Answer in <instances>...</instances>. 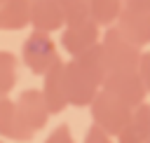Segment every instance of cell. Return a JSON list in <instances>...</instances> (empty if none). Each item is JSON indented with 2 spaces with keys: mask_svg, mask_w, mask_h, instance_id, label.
I'll list each match as a JSON object with an SVG mask.
<instances>
[{
  "mask_svg": "<svg viewBox=\"0 0 150 143\" xmlns=\"http://www.w3.org/2000/svg\"><path fill=\"white\" fill-rule=\"evenodd\" d=\"M115 26L136 47H141V49L143 47H150V14L148 12H136V9L122 7L120 19H117Z\"/></svg>",
  "mask_w": 150,
  "mask_h": 143,
  "instance_id": "10",
  "label": "cell"
},
{
  "mask_svg": "<svg viewBox=\"0 0 150 143\" xmlns=\"http://www.w3.org/2000/svg\"><path fill=\"white\" fill-rule=\"evenodd\" d=\"M21 61L30 73L45 77L61 61V56H59V49H56L49 33L30 30L28 38L23 40V45H21Z\"/></svg>",
  "mask_w": 150,
  "mask_h": 143,
  "instance_id": "3",
  "label": "cell"
},
{
  "mask_svg": "<svg viewBox=\"0 0 150 143\" xmlns=\"http://www.w3.org/2000/svg\"><path fill=\"white\" fill-rule=\"evenodd\" d=\"M73 59L103 87L105 77L110 75V68H108V61H105V54H103V47H101V45H96V47H91V49H87V52L73 56Z\"/></svg>",
  "mask_w": 150,
  "mask_h": 143,
  "instance_id": "14",
  "label": "cell"
},
{
  "mask_svg": "<svg viewBox=\"0 0 150 143\" xmlns=\"http://www.w3.org/2000/svg\"><path fill=\"white\" fill-rule=\"evenodd\" d=\"M122 7L136 9V12H148L150 14V0H122Z\"/></svg>",
  "mask_w": 150,
  "mask_h": 143,
  "instance_id": "21",
  "label": "cell"
},
{
  "mask_svg": "<svg viewBox=\"0 0 150 143\" xmlns=\"http://www.w3.org/2000/svg\"><path fill=\"white\" fill-rule=\"evenodd\" d=\"M16 84V56L0 49V98H5Z\"/></svg>",
  "mask_w": 150,
  "mask_h": 143,
  "instance_id": "16",
  "label": "cell"
},
{
  "mask_svg": "<svg viewBox=\"0 0 150 143\" xmlns=\"http://www.w3.org/2000/svg\"><path fill=\"white\" fill-rule=\"evenodd\" d=\"M0 143H2V141H0Z\"/></svg>",
  "mask_w": 150,
  "mask_h": 143,
  "instance_id": "23",
  "label": "cell"
},
{
  "mask_svg": "<svg viewBox=\"0 0 150 143\" xmlns=\"http://www.w3.org/2000/svg\"><path fill=\"white\" fill-rule=\"evenodd\" d=\"M89 115H91L94 127H98V129L105 131L108 136L117 138V136L127 129V124H129V120H131V115H134V108L124 105L122 101L112 98L110 94H105V91L101 89V91L96 94V98L91 101V105H89Z\"/></svg>",
  "mask_w": 150,
  "mask_h": 143,
  "instance_id": "2",
  "label": "cell"
},
{
  "mask_svg": "<svg viewBox=\"0 0 150 143\" xmlns=\"http://www.w3.org/2000/svg\"><path fill=\"white\" fill-rule=\"evenodd\" d=\"M101 47H103L110 73H136L138 70L143 49L136 47L134 42H129L120 33L117 26L105 28V33L101 35Z\"/></svg>",
  "mask_w": 150,
  "mask_h": 143,
  "instance_id": "1",
  "label": "cell"
},
{
  "mask_svg": "<svg viewBox=\"0 0 150 143\" xmlns=\"http://www.w3.org/2000/svg\"><path fill=\"white\" fill-rule=\"evenodd\" d=\"M136 75L141 77V82H143L145 91L150 94V47L143 52V56H141V63H138V70H136Z\"/></svg>",
  "mask_w": 150,
  "mask_h": 143,
  "instance_id": "18",
  "label": "cell"
},
{
  "mask_svg": "<svg viewBox=\"0 0 150 143\" xmlns=\"http://www.w3.org/2000/svg\"><path fill=\"white\" fill-rule=\"evenodd\" d=\"M63 80H66L68 105H75V108L91 105V101H94L96 94L101 91V84H98L75 59L63 61Z\"/></svg>",
  "mask_w": 150,
  "mask_h": 143,
  "instance_id": "4",
  "label": "cell"
},
{
  "mask_svg": "<svg viewBox=\"0 0 150 143\" xmlns=\"http://www.w3.org/2000/svg\"><path fill=\"white\" fill-rule=\"evenodd\" d=\"M30 26L40 33L63 30L66 16L59 0H30Z\"/></svg>",
  "mask_w": 150,
  "mask_h": 143,
  "instance_id": "9",
  "label": "cell"
},
{
  "mask_svg": "<svg viewBox=\"0 0 150 143\" xmlns=\"http://www.w3.org/2000/svg\"><path fill=\"white\" fill-rule=\"evenodd\" d=\"M45 143H75V138H73L68 124H59V127L45 138Z\"/></svg>",
  "mask_w": 150,
  "mask_h": 143,
  "instance_id": "19",
  "label": "cell"
},
{
  "mask_svg": "<svg viewBox=\"0 0 150 143\" xmlns=\"http://www.w3.org/2000/svg\"><path fill=\"white\" fill-rule=\"evenodd\" d=\"M120 12H122V0H89V19L98 28L115 26Z\"/></svg>",
  "mask_w": 150,
  "mask_h": 143,
  "instance_id": "15",
  "label": "cell"
},
{
  "mask_svg": "<svg viewBox=\"0 0 150 143\" xmlns=\"http://www.w3.org/2000/svg\"><path fill=\"white\" fill-rule=\"evenodd\" d=\"M42 96L47 101V108L52 115L63 113L68 105V94H66V80H63V61H59L45 77H42Z\"/></svg>",
  "mask_w": 150,
  "mask_h": 143,
  "instance_id": "11",
  "label": "cell"
},
{
  "mask_svg": "<svg viewBox=\"0 0 150 143\" xmlns=\"http://www.w3.org/2000/svg\"><path fill=\"white\" fill-rule=\"evenodd\" d=\"M0 2H5V0H0Z\"/></svg>",
  "mask_w": 150,
  "mask_h": 143,
  "instance_id": "22",
  "label": "cell"
},
{
  "mask_svg": "<svg viewBox=\"0 0 150 143\" xmlns=\"http://www.w3.org/2000/svg\"><path fill=\"white\" fill-rule=\"evenodd\" d=\"M0 136L2 138H9V141H19V143L30 141L35 136V131L21 117L14 98H9V96L0 98Z\"/></svg>",
  "mask_w": 150,
  "mask_h": 143,
  "instance_id": "7",
  "label": "cell"
},
{
  "mask_svg": "<svg viewBox=\"0 0 150 143\" xmlns=\"http://www.w3.org/2000/svg\"><path fill=\"white\" fill-rule=\"evenodd\" d=\"M96 45H101V28L91 19L68 23L61 30V47L70 54V59L91 49V47H96Z\"/></svg>",
  "mask_w": 150,
  "mask_h": 143,
  "instance_id": "6",
  "label": "cell"
},
{
  "mask_svg": "<svg viewBox=\"0 0 150 143\" xmlns=\"http://www.w3.org/2000/svg\"><path fill=\"white\" fill-rule=\"evenodd\" d=\"M21 117L28 122V127L33 131H40L42 127H47V120H49V108H47V101L42 96L40 89H23L16 98H14Z\"/></svg>",
  "mask_w": 150,
  "mask_h": 143,
  "instance_id": "8",
  "label": "cell"
},
{
  "mask_svg": "<svg viewBox=\"0 0 150 143\" xmlns=\"http://www.w3.org/2000/svg\"><path fill=\"white\" fill-rule=\"evenodd\" d=\"M30 23V0L0 2V30H21Z\"/></svg>",
  "mask_w": 150,
  "mask_h": 143,
  "instance_id": "13",
  "label": "cell"
},
{
  "mask_svg": "<svg viewBox=\"0 0 150 143\" xmlns=\"http://www.w3.org/2000/svg\"><path fill=\"white\" fill-rule=\"evenodd\" d=\"M105 94H110L112 98L122 101L129 108H138L145 103V98L150 96L141 82V77L136 73H110L101 87Z\"/></svg>",
  "mask_w": 150,
  "mask_h": 143,
  "instance_id": "5",
  "label": "cell"
},
{
  "mask_svg": "<svg viewBox=\"0 0 150 143\" xmlns=\"http://www.w3.org/2000/svg\"><path fill=\"white\" fill-rule=\"evenodd\" d=\"M84 143H115L112 136H108L105 131H101L98 127H89V131L84 134Z\"/></svg>",
  "mask_w": 150,
  "mask_h": 143,
  "instance_id": "20",
  "label": "cell"
},
{
  "mask_svg": "<svg viewBox=\"0 0 150 143\" xmlns=\"http://www.w3.org/2000/svg\"><path fill=\"white\" fill-rule=\"evenodd\" d=\"M59 2L66 16V26L89 19V0H59Z\"/></svg>",
  "mask_w": 150,
  "mask_h": 143,
  "instance_id": "17",
  "label": "cell"
},
{
  "mask_svg": "<svg viewBox=\"0 0 150 143\" xmlns=\"http://www.w3.org/2000/svg\"><path fill=\"white\" fill-rule=\"evenodd\" d=\"M117 143H150V101L134 108L127 129L117 136Z\"/></svg>",
  "mask_w": 150,
  "mask_h": 143,
  "instance_id": "12",
  "label": "cell"
}]
</instances>
